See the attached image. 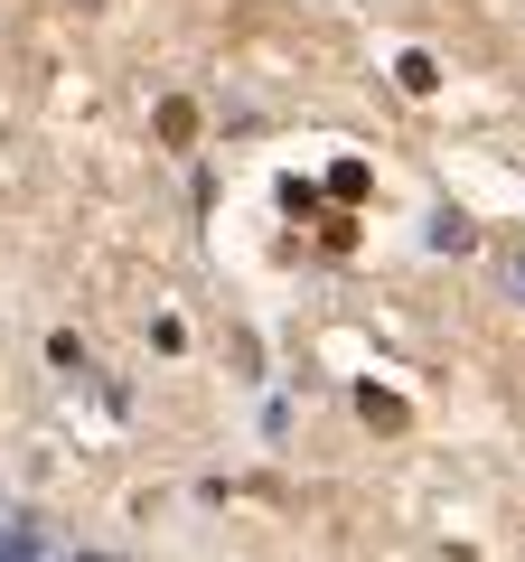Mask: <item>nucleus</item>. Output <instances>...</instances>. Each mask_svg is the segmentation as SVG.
<instances>
[{
    "label": "nucleus",
    "mask_w": 525,
    "mask_h": 562,
    "mask_svg": "<svg viewBox=\"0 0 525 562\" xmlns=\"http://www.w3.org/2000/svg\"><path fill=\"white\" fill-rule=\"evenodd\" d=\"M506 272H516V291H525V244H516V254H506Z\"/></svg>",
    "instance_id": "nucleus-1"
}]
</instances>
